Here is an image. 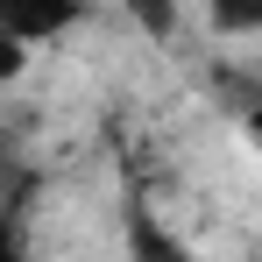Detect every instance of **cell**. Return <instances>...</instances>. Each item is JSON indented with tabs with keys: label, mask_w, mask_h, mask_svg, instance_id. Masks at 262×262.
I'll return each mask as SVG.
<instances>
[{
	"label": "cell",
	"mask_w": 262,
	"mask_h": 262,
	"mask_svg": "<svg viewBox=\"0 0 262 262\" xmlns=\"http://www.w3.org/2000/svg\"><path fill=\"white\" fill-rule=\"evenodd\" d=\"M128 262H191V248H184L142 199H128Z\"/></svg>",
	"instance_id": "1"
},
{
	"label": "cell",
	"mask_w": 262,
	"mask_h": 262,
	"mask_svg": "<svg viewBox=\"0 0 262 262\" xmlns=\"http://www.w3.org/2000/svg\"><path fill=\"white\" fill-rule=\"evenodd\" d=\"M213 29H220V36H262V7H255V0H220Z\"/></svg>",
	"instance_id": "2"
},
{
	"label": "cell",
	"mask_w": 262,
	"mask_h": 262,
	"mask_svg": "<svg viewBox=\"0 0 262 262\" xmlns=\"http://www.w3.org/2000/svg\"><path fill=\"white\" fill-rule=\"evenodd\" d=\"M29 64V50H21V36H0V78H14Z\"/></svg>",
	"instance_id": "3"
},
{
	"label": "cell",
	"mask_w": 262,
	"mask_h": 262,
	"mask_svg": "<svg viewBox=\"0 0 262 262\" xmlns=\"http://www.w3.org/2000/svg\"><path fill=\"white\" fill-rule=\"evenodd\" d=\"M142 29H156V36H170V29H177V7H142Z\"/></svg>",
	"instance_id": "4"
}]
</instances>
